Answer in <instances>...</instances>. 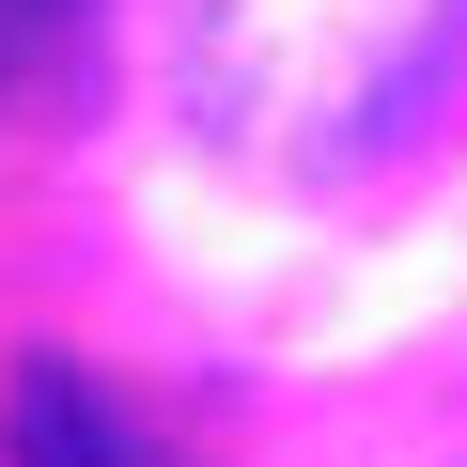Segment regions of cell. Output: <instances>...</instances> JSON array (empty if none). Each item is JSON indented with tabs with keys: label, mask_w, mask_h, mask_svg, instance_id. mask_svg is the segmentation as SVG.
Listing matches in <instances>:
<instances>
[{
	"label": "cell",
	"mask_w": 467,
	"mask_h": 467,
	"mask_svg": "<svg viewBox=\"0 0 467 467\" xmlns=\"http://www.w3.org/2000/svg\"><path fill=\"white\" fill-rule=\"evenodd\" d=\"M0 467H187L156 420H125L109 374L78 358H16V389H0Z\"/></svg>",
	"instance_id": "6da1fadb"
}]
</instances>
